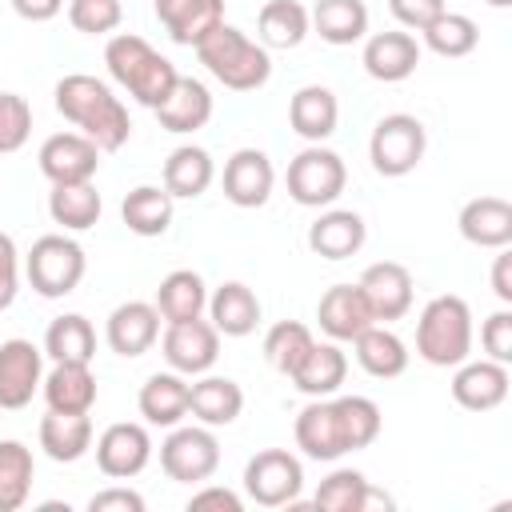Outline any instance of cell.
Returning <instances> with one entry per match:
<instances>
[{"instance_id":"26","label":"cell","mask_w":512,"mask_h":512,"mask_svg":"<svg viewBox=\"0 0 512 512\" xmlns=\"http://www.w3.org/2000/svg\"><path fill=\"white\" fill-rule=\"evenodd\" d=\"M188 412L196 416V424L228 428L244 412V388L228 376H208L204 372L188 384Z\"/></svg>"},{"instance_id":"19","label":"cell","mask_w":512,"mask_h":512,"mask_svg":"<svg viewBox=\"0 0 512 512\" xmlns=\"http://www.w3.org/2000/svg\"><path fill=\"white\" fill-rule=\"evenodd\" d=\"M508 384H512L508 364L484 356V360L456 364V376H452L448 388H452V400L460 408H468V412H492V408H500L508 400Z\"/></svg>"},{"instance_id":"5","label":"cell","mask_w":512,"mask_h":512,"mask_svg":"<svg viewBox=\"0 0 512 512\" xmlns=\"http://www.w3.org/2000/svg\"><path fill=\"white\" fill-rule=\"evenodd\" d=\"M416 356L432 368H456L472 356V308L464 296H432L416 320Z\"/></svg>"},{"instance_id":"29","label":"cell","mask_w":512,"mask_h":512,"mask_svg":"<svg viewBox=\"0 0 512 512\" xmlns=\"http://www.w3.org/2000/svg\"><path fill=\"white\" fill-rule=\"evenodd\" d=\"M92 416L88 412H52L40 416V448L56 464H76L92 448Z\"/></svg>"},{"instance_id":"35","label":"cell","mask_w":512,"mask_h":512,"mask_svg":"<svg viewBox=\"0 0 512 512\" xmlns=\"http://www.w3.org/2000/svg\"><path fill=\"white\" fill-rule=\"evenodd\" d=\"M352 348H356V364L376 380H396L408 368V344L388 324H368L352 340Z\"/></svg>"},{"instance_id":"48","label":"cell","mask_w":512,"mask_h":512,"mask_svg":"<svg viewBox=\"0 0 512 512\" xmlns=\"http://www.w3.org/2000/svg\"><path fill=\"white\" fill-rule=\"evenodd\" d=\"M444 8H448L444 0H388V12L396 16V24H400V28H412V32H420V28H424L428 20H436Z\"/></svg>"},{"instance_id":"46","label":"cell","mask_w":512,"mask_h":512,"mask_svg":"<svg viewBox=\"0 0 512 512\" xmlns=\"http://www.w3.org/2000/svg\"><path fill=\"white\" fill-rule=\"evenodd\" d=\"M480 348H484L488 360L512 364V312H508V308H496V312L480 324Z\"/></svg>"},{"instance_id":"14","label":"cell","mask_w":512,"mask_h":512,"mask_svg":"<svg viewBox=\"0 0 512 512\" xmlns=\"http://www.w3.org/2000/svg\"><path fill=\"white\" fill-rule=\"evenodd\" d=\"M420 40L408 32V28H392V32H372L364 36V52H360V64L372 80L380 84H400L416 72L420 64Z\"/></svg>"},{"instance_id":"13","label":"cell","mask_w":512,"mask_h":512,"mask_svg":"<svg viewBox=\"0 0 512 512\" xmlns=\"http://www.w3.org/2000/svg\"><path fill=\"white\" fill-rule=\"evenodd\" d=\"M152 460V436L144 424H132V420H120V424H108L100 436H96V468L108 476V480H132L148 468Z\"/></svg>"},{"instance_id":"18","label":"cell","mask_w":512,"mask_h":512,"mask_svg":"<svg viewBox=\"0 0 512 512\" xmlns=\"http://www.w3.org/2000/svg\"><path fill=\"white\" fill-rule=\"evenodd\" d=\"M104 340L124 360L144 356L160 340V312H156V304H148V300H124V304H116L108 312Z\"/></svg>"},{"instance_id":"47","label":"cell","mask_w":512,"mask_h":512,"mask_svg":"<svg viewBox=\"0 0 512 512\" xmlns=\"http://www.w3.org/2000/svg\"><path fill=\"white\" fill-rule=\"evenodd\" d=\"M16 292H20V252H16V240L0 232V312L12 308Z\"/></svg>"},{"instance_id":"52","label":"cell","mask_w":512,"mask_h":512,"mask_svg":"<svg viewBox=\"0 0 512 512\" xmlns=\"http://www.w3.org/2000/svg\"><path fill=\"white\" fill-rule=\"evenodd\" d=\"M492 292L500 304H512V252L500 248V256L492 260Z\"/></svg>"},{"instance_id":"39","label":"cell","mask_w":512,"mask_h":512,"mask_svg":"<svg viewBox=\"0 0 512 512\" xmlns=\"http://www.w3.org/2000/svg\"><path fill=\"white\" fill-rule=\"evenodd\" d=\"M44 356H52V364H64V360L92 364V356H96V328H92V320L80 316V312L56 316L48 324V332H44Z\"/></svg>"},{"instance_id":"31","label":"cell","mask_w":512,"mask_h":512,"mask_svg":"<svg viewBox=\"0 0 512 512\" xmlns=\"http://www.w3.org/2000/svg\"><path fill=\"white\" fill-rule=\"evenodd\" d=\"M208 320H212V328L220 332V336H248V332H256V324H260V300H256V292L248 288V284H240V280H224L212 296H208Z\"/></svg>"},{"instance_id":"15","label":"cell","mask_w":512,"mask_h":512,"mask_svg":"<svg viewBox=\"0 0 512 512\" xmlns=\"http://www.w3.org/2000/svg\"><path fill=\"white\" fill-rule=\"evenodd\" d=\"M40 172L52 180V184H80V180H92L96 168H100V148L84 136V132H52L40 152Z\"/></svg>"},{"instance_id":"20","label":"cell","mask_w":512,"mask_h":512,"mask_svg":"<svg viewBox=\"0 0 512 512\" xmlns=\"http://www.w3.org/2000/svg\"><path fill=\"white\" fill-rule=\"evenodd\" d=\"M316 324L328 340L352 344L368 324H376V316H372L360 284H332L316 304Z\"/></svg>"},{"instance_id":"3","label":"cell","mask_w":512,"mask_h":512,"mask_svg":"<svg viewBox=\"0 0 512 512\" xmlns=\"http://www.w3.org/2000/svg\"><path fill=\"white\" fill-rule=\"evenodd\" d=\"M104 68L108 76L144 108H160L172 92V84L180 80L176 64L168 56H160L144 36L136 32H116L104 44Z\"/></svg>"},{"instance_id":"23","label":"cell","mask_w":512,"mask_h":512,"mask_svg":"<svg viewBox=\"0 0 512 512\" xmlns=\"http://www.w3.org/2000/svg\"><path fill=\"white\" fill-rule=\"evenodd\" d=\"M152 8L164 32L184 48H196L216 24H224V0H152Z\"/></svg>"},{"instance_id":"44","label":"cell","mask_w":512,"mask_h":512,"mask_svg":"<svg viewBox=\"0 0 512 512\" xmlns=\"http://www.w3.org/2000/svg\"><path fill=\"white\" fill-rule=\"evenodd\" d=\"M124 20L120 0H68V24L84 36H108Z\"/></svg>"},{"instance_id":"10","label":"cell","mask_w":512,"mask_h":512,"mask_svg":"<svg viewBox=\"0 0 512 512\" xmlns=\"http://www.w3.org/2000/svg\"><path fill=\"white\" fill-rule=\"evenodd\" d=\"M304 488V464L288 448H264L244 464V492L260 508H292Z\"/></svg>"},{"instance_id":"11","label":"cell","mask_w":512,"mask_h":512,"mask_svg":"<svg viewBox=\"0 0 512 512\" xmlns=\"http://www.w3.org/2000/svg\"><path fill=\"white\" fill-rule=\"evenodd\" d=\"M160 352H164V360H168L172 372H180V376H204L216 364V356H220V332L204 316L176 320V324L164 328Z\"/></svg>"},{"instance_id":"25","label":"cell","mask_w":512,"mask_h":512,"mask_svg":"<svg viewBox=\"0 0 512 512\" xmlns=\"http://www.w3.org/2000/svg\"><path fill=\"white\" fill-rule=\"evenodd\" d=\"M152 112H156V120H160L164 132L188 136V132L204 128V124L212 120V92H208L204 80H196V76H180V80L172 84L168 100H164L160 108H152Z\"/></svg>"},{"instance_id":"6","label":"cell","mask_w":512,"mask_h":512,"mask_svg":"<svg viewBox=\"0 0 512 512\" xmlns=\"http://www.w3.org/2000/svg\"><path fill=\"white\" fill-rule=\"evenodd\" d=\"M84 268H88L84 248L64 232H48V236L32 240V248L24 256V276H28L32 292L44 300H60V296L76 292V284L84 280Z\"/></svg>"},{"instance_id":"21","label":"cell","mask_w":512,"mask_h":512,"mask_svg":"<svg viewBox=\"0 0 512 512\" xmlns=\"http://www.w3.org/2000/svg\"><path fill=\"white\" fill-rule=\"evenodd\" d=\"M364 240H368V224L352 208H328L308 224V248L324 260H348L364 248Z\"/></svg>"},{"instance_id":"36","label":"cell","mask_w":512,"mask_h":512,"mask_svg":"<svg viewBox=\"0 0 512 512\" xmlns=\"http://www.w3.org/2000/svg\"><path fill=\"white\" fill-rule=\"evenodd\" d=\"M172 212H176V200L168 196L164 184H136L120 204V220L136 236H164L172 228Z\"/></svg>"},{"instance_id":"50","label":"cell","mask_w":512,"mask_h":512,"mask_svg":"<svg viewBox=\"0 0 512 512\" xmlns=\"http://www.w3.org/2000/svg\"><path fill=\"white\" fill-rule=\"evenodd\" d=\"M204 508H220V512H240L244 500L224 488V484H200L192 496H188V512H204Z\"/></svg>"},{"instance_id":"28","label":"cell","mask_w":512,"mask_h":512,"mask_svg":"<svg viewBox=\"0 0 512 512\" xmlns=\"http://www.w3.org/2000/svg\"><path fill=\"white\" fill-rule=\"evenodd\" d=\"M136 408L152 428H176L188 416V380L180 372H152L140 384Z\"/></svg>"},{"instance_id":"40","label":"cell","mask_w":512,"mask_h":512,"mask_svg":"<svg viewBox=\"0 0 512 512\" xmlns=\"http://www.w3.org/2000/svg\"><path fill=\"white\" fill-rule=\"evenodd\" d=\"M256 32L264 48H300L312 32V20L300 0H268L256 16Z\"/></svg>"},{"instance_id":"37","label":"cell","mask_w":512,"mask_h":512,"mask_svg":"<svg viewBox=\"0 0 512 512\" xmlns=\"http://www.w3.org/2000/svg\"><path fill=\"white\" fill-rule=\"evenodd\" d=\"M152 304H156V312H160L164 324L204 316V308H208V284H204L200 272H192V268H176V272H168V276L160 280Z\"/></svg>"},{"instance_id":"7","label":"cell","mask_w":512,"mask_h":512,"mask_svg":"<svg viewBox=\"0 0 512 512\" xmlns=\"http://www.w3.org/2000/svg\"><path fill=\"white\" fill-rule=\"evenodd\" d=\"M288 196L300 208H328L340 200L344 184H348V168L340 160V152L324 148V144H308L288 160Z\"/></svg>"},{"instance_id":"24","label":"cell","mask_w":512,"mask_h":512,"mask_svg":"<svg viewBox=\"0 0 512 512\" xmlns=\"http://www.w3.org/2000/svg\"><path fill=\"white\" fill-rule=\"evenodd\" d=\"M460 236L476 248H508L512 244V204L504 196H476L460 208Z\"/></svg>"},{"instance_id":"49","label":"cell","mask_w":512,"mask_h":512,"mask_svg":"<svg viewBox=\"0 0 512 512\" xmlns=\"http://www.w3.org/2000/svg\"><path fill=\"white\" fill-rule=\"evenodd\" d=\"M88 512H144V496L124 488V484H112L104 492H92Z\"/></svg>"},{"instance_id":"30","label":"cell","mask_w":512,"mask_h":512,"mask_svg":"<svg viewBox=\"0 0 512 512\" xmlns=\"http://www.w3.org/2000/svg\"><path fill=\"white\" fill-rule=\"evenodd\" d=\"M40 392H44V404L52 412H92L100 388H96L92 364L64 360V364H52V372H44Z\"/></svg>"},{"instance_id":"16","label":"cell","mask_w":512,"mask_h":512,"mask_svg":"<svg viewBox=\"0 0 512 512\" xmlns=\"http://www.w3.org/2000/svg\"><path fill=\"white\" fill-rule=\"evenodd\" d=\"M360 292L376 316V324H392L400 316H408L412 308V272L400 260H376L360 272Z\"/></svg>"},{"instance_id":"4","label":"cell","mask_w":512,"mask_h":512,"mask_svg":"<svg viewBox=\"0 0 512 512\" xmlns=\"http://www.w3.org/2000/svg\"><path fill=\"white\" fill-rule=\"evenodd\" d=\"M196 60L208 68L212 80H220L232 92H256L268 84L272 76V56L260 40H252L248 32H240L236 24H216L200 44H196Z\"/></svg>"},{"instance_id":"43","label":"cell","mask_w":512,"mask_h":512,"mask_svg":"<svg viewBox=\"0 0 512 512\" xmlns=\"http://www.w3.org/2000/svg\"><path fill=\"white\" fill-rule=\"evenodd\" d=\"M316 344L312 328L300 324V320H280L264 332V360L280 372V376H292V368L304 360V352Z\"/></svg>"},{"instance_id":"38","label":"cell","mask_w":512,"mask_h":512,"mask_svg":"<svg viewBox=\"0 0 512 512\" xmlns=\"http://www.w3.org/2000/svg\"><path fill=\"white\" fill-rule=\"evenodd\" d=\"M104 212V200L96 192L92 180L80 184H52L48 192V216L64 228V232H88Z\"/></svg>"},{"instance_id":"53","label":"cell","mask_w":512,"mask_h":512,"mask_svg":"<svg viewBox=\"0 0 512 512\" xmlns=\"http://www.w3.org/2000/svg\"><path fill=\"white\" fill-rule=\"evenodd\" d=\"M484 4H492V8H508L512 0H484Z\"/></svg>"},{"instance_id":"41","label":"cell","mask_w":512,"mask_h":512,"mask_svg":"<svg viewBox=\"0 0 512 512\" xmlns=\"http://www.w3.org/2000/svg\"><path fill=\"white\" fill-rule=\"evenodd\" d=\"M420 36H424L420 48H432V52L444 56V60H460V56L476 52V44H480L476 20L464 16V12H448V8H444L436 20H428V24L420 28Z\"/></svg>"},{"instance_id":"22","label":"cell","mask_w":512,"mask_h":512,"mask_svg":"<svg viewBox=\"0 0 512 512\" xmlns=\"http://www.w3.org/2000/svg\"><path fill=\"white\" fill-rule=\"evenodd\" d=\"M288 124H292V132L300 140L324 144L336 132V124H340V100H336V92L324 88V84L296 88L292 100H288Z\"/></svg>"},{"instance_id":"34","label":"cell","mask_w":512,"mask_h":512,"mask_svg":"<svg viewBox=\"0 0 512 512\" xmlns=\"http://www.w3.org/2000/svg\"><path fill=\"white\" fill-rule=\"evenodd\" d=\"M308 20H312V32L332 48H348L368 36V4L364 0H316Z\"/></svg>"},{"instance_id":"42","label":"cell","mask_w":512,"mask_h":512,"mask_svg":"<svg viewBox=\"0 0 512 512\" xmlns=\"http://www.w3.org/2000/svg\"><path fill=\"white\" fill-rule=\"evenodd\" d=\"M36 460L32 448L20 440H0V512H16L32 496Z\"/></svg>"},{"instance_id":"12","label":"cell","mask_w":512,"mask_h":512,"mask_svg":"<svg viewBox=\"0 0 512 512\" xmlns=\"http://www.w3.org/2000/svg\"><path fill=\"white\" fill-rule=\"evenodd\" d=\"M40 384H44V348H36L24 336L4 340L0 344V408L4 412L28 408Z\"/></svg>"},{"instance_id":"2","label":"cell","mask_w":512,"mask_h":512,"mask_svg":"<svg viewBox=\"0 0 512 512\" xmlns=\"http://www.w3.org/2000/svg\"><path fill=\"white\" fill-rule=\"evenodd\" d=\"M52 96H56V112L68 124H76V132H84L100 152H120L128 144L132 136L128 108L104 80L88 72H68L56 80Z\"/></svg>"},{"instance_id":"1","label":"cell","mask_w":512,"mask_h":512,"mask_svg":"<svg viewBox=\"0 0 512 512\" xmlns=\"http://www.w3.org/2000/svg\"><path fill=\"white\" fill-rule=\"evenodd\" d=\"M380 404L368 396H316L300 408L292 436L308 460L332 464L348 452L368 448L380 436Z\"/></svg>"},{"instance_id":"51","label":"cell","mask_w":512,"mask_h":512,"mask_svg":"<svg viewBox=\"0 0 512 512\" xmlns=\"http://www.w3.org/2000/svg\"><path fill=\"white\" fill-rule=\"evenodd\" d=\"M12 12L28 24H44V20L64 12V0H12Z\"/></svg>"},{"instance_id":"32","label":"cell","mask_w":512,"mask_h":512,"mask_svg":"<svg viewBox=\"0 0 512 512\" xmlns=\"http://www.w3.org/2000/svg\"><path fill=\"white\" fill-rule=\"evenodd\" d=\"M312 504L324 508V512H368V508H376V504L388 508L392 496L376 492L364 472H356V468H336V472H328V476L320 480Z\"/></svg>"},{"instance_id":"45","label":"cell","mask_w":512,"mask_h":512,"mask_svg":"<svg viewBox=\"0 0 512 512\" xmlns=\"http://www.w3.org/2000/svg\"><path fill=\"white\" fill-rule=\"evenodd\" d=\"M32 136V108L16 92H0V156L20 152Z\"/></svg>"},{"instance_id":"17","label":"cell","mask_w":512,"mask_h":512,"mask_svg":"<svg viewBox=\"0 0 512 512\" xmlns=\"http://www.w3.org/2000/svg\"><path fill=\"white\" fill-rule=\"evenodd\" d=\"M220 184H224V196L236 208H260V204H268V196L276 188V168H272L268 152H260V148H236L224 160Z\"/></svg>"},{"instance_id":"27","label":"cell","mask_w":512,"mask_h":512,"mask_svg":"<svg viewBox=\"0 0 512 512\" xmlns=\"http://www.w3.org/2000/svg\"><path fill=\"white\" fill-rule=\"evenodd\" d=\"M344 376H348V356H344V348L336 344V340H316L308 352H304V360L292 368V384H296V392H304V396H336L340 392V384H344Z\"/></svg>"},{"instance_id":"9","label":"cell","mask_w":512,"mask_h":512,"mask_svg":"<svg viewBox=\"0 0 512 512\" xmlns=\"http://www.w3.org/2000/svg\"><path fill=\"white\" fill-rule=\"evenodd\" d=\"M160 468L176 484H204L220 468V440L208 424H176L160 444Z\"/></svg>"},{"instance_id":"8","label":"cell","mask_w":512,"mask_h":512,"mask_svg":"<svg viewBox=\"0 0 512 512\" xmlns=\"http://www.w3.org/2000/svg\"><path fill=\"white\" fill-rule=\"evenodd\" d=\"M428 148V132L412 112H388L368 136V160L380 176H408Z\"/></svg>"},{"instance_id":"33","label":"cell","mask_w":512,"mask_h":512,"mask_svg":"<svg viewBox=\"0 0 512 512\" xmlns=\"http://www.w3.org/2000/svg\"><path fill=\"white\" fill-rule=\"evenodd\" d=\"M212 180H216V164H212L208 148L180 144V148L168 152V160H164V188H168L172 200H196V196H204L212 188Z\"/></svg>"}]
</instances>
